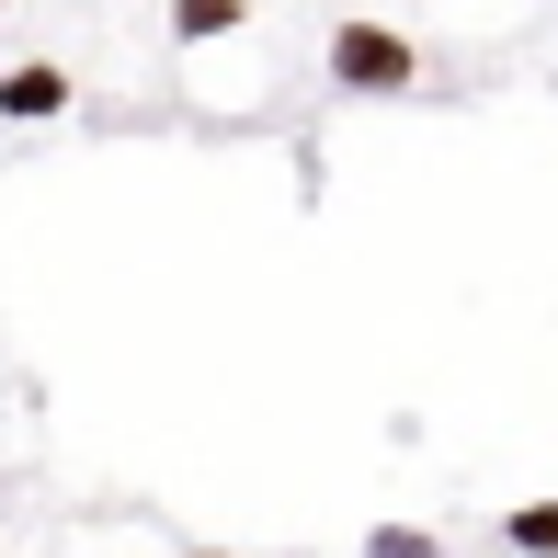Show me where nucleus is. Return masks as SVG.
Here are the masks:
<instances>
[{
    "mask_svg": "<svg viewBox=\"0 0 558 558\" xmlns=\"http://www.w3.org/2000/svg\"><path fill=\"white\" fill-rule=\"evenodd\" d=\"M501 547L513 558H558V501H513V513H501Z\"/></svg>",
    "mask_w": 558,
    "mask_h": 558,
    "instance_id": "obj_4",
    "label": "nucleus"
},
{
    "mask_svg": "<svg viewBox=\"0 0 558 558\" xmlns=\"http://www.w3.org/2000/svg\"><path fill=\"white\" fill-rule=\"evenodd\" d=\"M240 23H251V0H171L160 35L171 46H217V35H240Z\"/></svg>",
    "mask_w": 558,
    "mask_h": 558,
    "instance_id": "obj_3",
    "label": "nucleus"
},
{
    "mask_svg": "<svg viewBox=\"0 0 558 558\" xmlns=\"http://www.w3.org/2000/svg\"><path fill=\"white\" fill-rule=\"evenodd\" d=\"M331 92H353V104H399V92H422V46L399 35V23H376V12H342L331 23Z\"/></svg>",
    "mask_w": 558,
    "mask_h": 558,
    "instance_id": "obj_1",
    "label": "nucleus"
},
{
    "mask_svg": "<svg viewBox=\"0 0 558 558\" xmlns=\"http://www.w3.org/2000/svg\"><path fill=\"white\" fill-rule=\"evenodd\" d=\"M183 558H228V547H183Z\"/></svg>",
    "mask_w": 558,
    "mask_h": 558,
    "instance_id": "obj_6",
    "label": "nucleus"
},
{
    "mask_svg": "<svg viewBox=\"0 0 558 558\" xmlns=\"http://www.w3.org/2000/svg\"><path fill=\"white\" fill-rule=\"evenodd\" d=\"M69 92H81L69 58H12V69H0V125H58Z\"/></svg>",
    "mask_w": 558,
    "mask_h": 558,
    "instance_id": "obj_2",
    "label": "nucleus"
},
{
    "mask_svg": "<svg viewBox=\"0 0 558 558\" xmlns=\"http://www.w3.org/2000/svg\"><path fill=\"white\" fill-rule=\"evenodd\" d=\"M0 12H12V0H0Z\"/></svg>",
    "mask_w": 558,
    "mask_h": 558,
    "instance_id": "obj_7",
    "label": "nucleus"
},
{
    "mask_svg": "<svg viewBox=\"0 0 558 558\" xmlns=\"http://www.w3.org/2000/svg\"><path fill=\"white\" fill-rule=\"evenodd\" d=\"M365 558H445V536H434V524H376Z\"/></svg>",
    "mask_w": 558,
    "mask_h": 558,
    "instance_id": "obj_5",
    "label": "nucleus"
}]
</instances>
